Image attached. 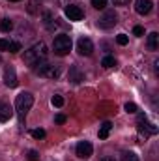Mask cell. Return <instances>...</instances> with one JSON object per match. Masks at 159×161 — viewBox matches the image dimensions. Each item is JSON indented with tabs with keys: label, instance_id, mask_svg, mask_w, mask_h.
<instances>
[{
	"label": "cell",
	"instance_id": "1",
	"mask_svg": "<svg viewBox=\"0 0 159 161\" xmlns=\"http://www.w3.org/2000/svg\"><path fill=\"white\" fill-rule=\"evenodd\" d=\"M47 54H49V49H47L45 41H38V43H34L28 51H25L23 60H25V64H28V66H38L40 62H45Z\"/></svg>",
	"mask_w": 159,
	"mask_h": 161
},
{
	"label": "cell",
	"instance_id": "2",
	"mask_svg": "<svg viewBox=\"0 0 159 161\" xmlns=\"http://www.w3.org/2000/svg\"><path fill=\"white\" fill-rule=\"evenodd\" d=\"M32 105H34V96L30 92H21L17 96V99H15V113H17V116L21 120V125H23V122L26 118L28 111L32 109Z\"/></svg>",
	"mask_w": 159,
	"mask_h": 161
},
{
	"label": "cell",
	"instance_id": "3",
	"mask_svg": "<svg viewBox=\"0 0 159 161\" xmlns=\"http://www.w3.org/2000/svg\"><path fill=\"white\" fill-rule=\"evenodd\" d=\"M71 45H73V43H71V36L60 34V36H56L54 41H52V51H54L56 56H66V54H69Z\"/></svg>",
	"mask_w": 159,
	"mask_h": 161
},
{
	"label": "cell",
	"instance_id": "4",
	"mask_svg": "<svg viewBox=\"0 0 159 161\" xmlns=\"http://www.w3.org/2000/svg\"><path fill=\"white\" fill-rule=\"evenodd\" d=\"M38 73L45 79H58L60 77V68L54 66V64H47V62H40L38 64Z\"/></svg>",
	"mask_w": 159,
	"mask_h": 161
},
{
	"label": "cell",
	"instance_id": "5",
	"mask_svg": "<svg viewBox=\"0 0 159 161\" xmlns=\"http://www.w3.org/2000/svg\"><path fill=\"white\" fill-rule=\"evenodd\" d=\"M137 124H139V133H140V135H144V141H146L150 135H156V133H157V127H156V125H152V124H148L144 114H139Z\"/></svg>",
	"mask_w": 159,
	"mask_h": 161
},
{
	"label": "cell",
	"instance_id": "6",
	"mask_svg": "<svg viewBox=\"0 0 159 161\" xmlns=\"http://www.w3.org/2000/svg\"><path fill=\"white\" fill-rule=\"evenodd\" d=\"M97 23H99V26H101L103 30H109V28H112V26L118 23V15H116L112 9H111V11H105V13L99 17Z\"/></svg>",
	"mask_w": 159,
	"mask_h": 161
},
{
	"label": "cell",
	"instance_id": "7",
	"mask_svg": "<svg viewBox=\"0 0 159 161\" xmlns=\"http://www.w3.org/2000/svg\"><path fill=\"white\" fill-rule=\"evenodd\" d=\"M77 51H79L80 56H90L94 53V43L88 40V38H80L77 41Z\"/></svg>",
	"mask_w": 159,
	"mask_h": 161
},
{
	"label": "cell",
	"instance_id": "8",
	"mask_svg": "<svg viewBox=\"0 0 159 161\" xmlns=\"http://www.w3.org/2000/svg\"><path fill=\"white\" fill-rule=\"evenodd\" d=\"M75 152H77V158H80V159H88V158L92 156L94 148H92V144H90L88 141H80L79 144H77V148H75Z\"/></svg>",
	"mask_w": 159,
	"mask_h": 161
},
{
	"label": "cell",
	"instance_id": "9",
	"mask_svg": "<svg viewBox=\"0 0 159 161\" xmlns=\"http://www.w3.org/2000/svg\"><path fill=\"white\" fill-rule=\"evenodd\" d=\"M64 13H66V17H68L69 21H80V19L84 17L82 9H80L79 6H75V4H69V6H66Z\"/></svg>",
	"mask_w": 159,
	"mask_h": 161
},
{
	"label": "cell",
	"instance_id": "10",
	"mask_svg": "<svg viewBox=\"0 0 159 161\" xmlns=\"http://www.w3.org/2000/svg\"><path fill=\"white\" fill-rule=\"evenodd\" d=\"M154 8V2L152 0H137L135 2V11L139 15H148Z\"/></svg>",
	"mask_w": 159,
	"mask_h": 161
},
{
	"label": "cell",
	"instance_id": "11",
	"mask_svg": "<svg viewBox=\"0 0 159 161\" xmlns=\"http://www.w3.org/2000/svg\"><path fill=\"white\" fill-rule=\"evenodd\" d=\"M4 82H6V86H9V88H15V86H17V75H15V69H13V68H8V69H6V73H4Z\"/></svg>",
	"mask_w": 159,
	"mask_h": 161
},
{
	"label": "cell",
	"instance_id": "12",
	"mask_svg": "<svg viewBox=\"0 0 159 161\" xmlns=\"http://www.w3.org/2000/svg\"><path fill=\"white\" fill-rule=\"evenodd\" d=\"M13 116V109L9 107V103H0V122H8Z\"/></svg>",
	"mask_w": 159,
	"mask_h": 161
},
{
	"label": "cell",
	"instance_id": "13",
	"mask_svg": "<svg viewBox=\"0 0 159 161\" xmlns=\"http://www.w3.org/2000/svg\"><path fill=\"white\" fill-rule=\"evenodd\" d=\"M111 131H112V124H111V122H103V124H101V127H99V139H101V141L109 139Z\"/></svg>",
	"mask_w": 159,
	"mask_h": 161
},
{
	"label": "cell",
	"instance_id": "14",
	"mask_svg": "<svg viewBox=\"0 0 159 161\" xmlns=\"http://www.w3.org/2000/svg\"><path fill=\"white\" fill-rule=\"evenodd\" d=\"M157 47H159V34L157 32L148 34V49L150 51H157Z\"/></svg>",
	"mask_w": 159,
	"mask_h": 161
},
{
	"label": "cell",
	"instance_id": "15",
	"mask_svg": "<svg viewBox=\"0 0 159 161\" xmlns=\"http://www.w3.org/2000/svg\"><path fill=\"white\" fill-rule=\"evenodd\" d=\"M101 66H103L105 69H111V68L116 66V58H114V56H105V58L101 60Z\"/></svg>",
	"mask_w": 159,
	"mask_h": 161
},
{
	"label": "cell",
	"instance_id": "16",
	"mask_svg": "<svg viewBox=\"0 0 159 161\" xmlns=\"http://www.w3.org/2000/svg\"><path fill=\"white\" fill-rule=\"evenodd\" d=\"M0 28H2V32H9V30L13 28V23H11L9 19H2V21H0Z\"/></svg>",
	"mask_w": 159,
	"mask_h": 161
},
{
	"label": "cell",
	"instance_id": "17",
	"mask_svg": "<svg viewBox=\"0 0 159 161\" xmlns=\"http://www.w3.org/2000/svg\"><path fill=\"white\" fill-rule=\"evenodd\" d=\"M69 79L73 80V82H80V80H82V75L77 71V68H71V71H69Z\"/></svg>",
	"mask_w": 159,
	"mask_h": 161
},
{
	"label": "cell",
	"instance_id": "18",
	"mask_svg": "<svg viewBox=\"0 0 159 161\" xmlns=\"http://www.w3.org/2000/svg\"><path fill=\"white\" fill-rule=\"evenodd\" d=\"M45 135H47V133H45V129H41V127H38V129H34V131H32V137H34V139H38V141L45 139Z\"/></svg>",
	"mask_w": 159,
	"mask_h": 161
},
{
	"label": "cell",
	"instance_id": "19",
	"mask_svg": "<svg viewBox=\"0 0 159 161\" xmlns=\"http://www.w3.org/2000/svg\"><path fill=\"white\" fill-rule=\"evenodd\" d=\"M8 51H9V53H19V51H21V43H19V41H9Z\"/></svg>",
	"mask_w": 159,
	"mask_h": 161
},
{
	"label": "cell",
	"instance_id": "20",
	"mask_svg": "<svg viewBox=\"0 0 159 161\" xmlns=\"http://www.w3.org/2000/svg\"><path fill=\"white\" fill-rule=\"evenodd\" d=\"M51 103H52L54 107H58V109H60V107L64 105V97H62V96H52V99H51Z\"/></svg>",
	"mask_w": 159,
	"mask_h": 161
},
{
	"label": "cell",
	"instance_id": "21",
	"mask_svg": "<svg viewBox=\"0 0 159 161\" xmlns=\"http://www.w3.org/2000/svg\"><path fill=\"white\" fill-rule=\"evenodd\" d=\"M92 6H94L96 9H105V6H107V0H92Z\"/></svg>",
	"mask_w": 159,
	"mask_h": 161
},
{
	"label": "cell",
	"instance_id": "22",
	"mask_svg": "<svg viewBox=\"0 0 159 161\" xmlns=\"http://www.w3.org/2000/svg\"><path fill=\"white\" fill-rule=\"evenodd\" d=\"M127 41H129V38H127L125 34H118V36H116V43H118V45H127Z\"/></svg>",
	"mask_w": 159,
	"mask_h": 161
},
{
	"label": "cell",
	"instance_id": "23",
	"mask_svg": "<svg viewBox=\"0 0 159 161\" xmlns=\"http://www.w3.org/2000/svg\"><path fill=\"white\" fill-rule=\"evenodd\" d=\"M122 161H139V158H137L133 152H127V154L123 156V159H122Z\"/></svg>",
	"mask_w": 159,
	"mask_h": 161
},
{
	"label": "cell",
	"instance_id": "24",
	"mask_svg": "<svg viewBox=\"0 0 159 161\" xmlns=\"http://www.w3.org/2000/svg\"><path fill=\"white\" fill-rule=\"evenodd\" d=\"M28 159L30 161H38L40 159V154H38L36 150H28Z\"/></svg>",
	"mask_w": 159,
	"mask_h": 161
},
{
	"label": "cell",
	"instance_id": "25",
	"mask_svg": "<svg viewBox=\"0 0 159 161\" xmlns=\"http://www.w3.org/2000/svg\"><path fill=\"white\" fill-rule=\"evenodd\" d=\"M125 111L133 114V113H137L139 109H137V105H135V103H125Z\"/></svg>",
	"mask_w": 159,
	"mask_h": 161
},
{
	"label": "cell",
	"instance_id": "26",
	"mask_svg": "<svg viewBox=\"0 0 159 161\" xmlns=\"http://www.w3.org/2000/svg\"><path fill=\"white\" fill-rule=\"evenodd\" d=\"M133 36H139V38L144 36V28H142V26H135V28H133Z\"/></svg>",
	"mask_w": 159,
	"mask_h": 161
},
{
	"label": "cell",
	"instance_id": "27",
	"mask_svg": "<svg viewBox=\"0 0 159 161\" xmlns=\"http://www.w3.org/2000/svg\"><path fill=\"white\" fill-rule=\"evenodd\" d=\"M8 47H9V41L8 40H0V51H8Z\"/></svg>",
	"mask_w": 159,
	"mask_h": 161
},
{
	"label": "cell",
	"instance_id": "28",
	"mask_svg": "<svg viewBox=\"0 0 159 161\" xmlns=\"http://www.w3.org/2000/svg\"><path fill=\"white\" fill-rule=\"evenodd\" d=\"M54 122H56V124H64V122H66V116H64V114H56V116H54Z\"/></svg>",
	"mask_w": 159,
	"mask_h": 161
},
{
	"label": "cell",
	"instance_id": "29",
	"mask_svg": "<svg viewBox=\"0 0 159 161\" xmlns=\"http://www.w3.org/2000/svg\"><path fill=\"white\" fill-rule=\"evenodd\" d=\"M116 6H125V4H129V0H112Z\"/></svg>",
	"mask_w": 159,
	"mask_h": 161
},
{
	"label": "cell",
	"instance_id": "30",
	"mask_svg": "<svg viewBox=\"0 0 159 161\" xmlns=\"http://www.w3.org/2000/svg\"><path fill=\"white\" fill-rule=\"evenodd\" d=\"M101 161H116V159H114V158H103Z\"/></svg>",
	"mask_w": 159,
	"mask_h": 161
},
{
	"label": "cell",
	"instance_id": "31",
	"mask_svg": "<svg viewBox=\"0 0 159 161\" xmlns=\"http://www.w3.org/2000/svg\"><path fill=\"white\" fill-rule=\"evenodd\" d=\"M9 2H21V0H9Z\"/></svg>",
	"mask_w": 159,
	"mask_h": 161
},
{
	"label": "cell",
	"instance_id": "32",
	"mask_svg": "<svg viewBox=\"0 0 159 161\" xmlns=\"http://www.w3.org/2000/svg\"><path fill=\"white\" fill-rule=\"evenodd\" d=\"M0 62H2V56H0Z\"/></svg>",
	"mask_w": 159,
	"mask_h": 161
}]
</instances>
